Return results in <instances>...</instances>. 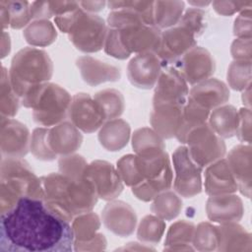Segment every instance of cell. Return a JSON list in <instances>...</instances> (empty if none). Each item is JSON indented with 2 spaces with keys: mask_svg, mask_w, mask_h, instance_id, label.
<instances>
[{
  "mask_svg": "<svg viewBox=\"0 0 252 252\" xmlns=\"http://www.w3.org/2000/svg\"><path fill=\"white\" fill-rule=\"evenodd\" d=\"M165 228L163 220L157 216H146L139 224L138 238L144 242L157 243L160 240Z\"/></svg>",
  "mask_w": 252,
  "mask_h": 252,
  "instance_id": "836d02e7",
  "label": "cell"
},
{
  "mask_svg": "<svg viewBox=\"0 0 252 252\" xmlns=\"http://www.w3.org/2000/svg\"><path fill=\"white\" fill-rule=\"evenodd\" d=\"M79 4L83 10L88 11V13H92V12H98L102 10L107 3L104 1H85V2H79Z\"/></svg>",
  "mask_w": 252,
  "mask_h": 252,
  "instance_id": "f6af8a7d",
  "label": "cell"
},
{
  "mask_svg": "<svg viewBox=\"0 0 252 252\" xmlns=\"http://www.w3.org/2000/svg\"><path fill=\"white\" fill-rule=\"evenodd\" d=\"M189 94L186 81L171 65L162 68L157 82L154 105L160 103L184 104Z\"/></svg>",
  "mask_w": 252,
  "mask_h": 252,
  "instance_id": "4fadbf2b",
  "label": "cell"
},
{
  "mask_svg": "<svg viewBox=\"0 0 252 252\" xmlns=\"http://www.w3.org/2000/svg\"><path fill=\"white\" fill-rule=\"evenodd\" d=\"M185 143L191 158L202 168L219 160L225 153L224 143L206 123L192 129Z\"/></svg>",
  "mask_w": 252,
  "mask_h": 252,
  "instance_id": "8992f818",
  "label": "cell"
},
{
  "mask_svg": "<svg viewBox=\"0 0 252 252\" xmlns=\"http://www.w3.org/2000/svg\"><path fill=\"white\" fill-rule=\"evenodd\" d=\"M130 137V126L122 119H112L105 123L98 134L101 146L110 152L120 151L124 148Z\"/></svg>",
  "mask_w": 252,
  "mask_h": 252,
  "instance_id": "603a6c76",
  "label": "cell"
},
{
  "mask_svg": "<svg viewBox=\"0 0 252 252\" xmlns=\"http://www.w3.org/2000/svg\"><path fill=\"white\" fill-rule=\"evenodd\" d=\"M251 61L235 60L227 70V81L235 91H243L250 86Z\"/></svg>",
  "mask_w": 252,
  "mask_h": 252,
  "instance_id": "d6a6232c",
  "label": "cell"
},
{
  "mask_svg": "<svg viewBox=\"0 0 252 252\" xmlns=\"http://www.w3.org/2000/svg\"><path fill=\"white\" fill-rule=\"evenodd\" d=\"M231 54L235 60L250 61L251 37H237L231 45Z\"/></svg>",
  "mask_w": 252,
  "mask_h": 252,
  "instance_id": "ee69618b",
  "label": "cell"
},
{
  "mask_svg": "<svg viewBox=\"0 0 252 252\" xmlns=\"http://www.w3.org/2000/svg\"><path fill=\"white\" fill-rule=\"evenodd\" d=\"M2 27L22 29L32 19L31 3L27 1H0Z\"/></svg>",
  "mask_w": 252,
  "mask_h": 252,
  "instance_id": "d4e9b609",
  "label": "cell"
},
{
  "mask_svg": "<svg viewBox=\"0 0 252 252\" xmlns=\"http://www.w3.org/2000/svg\"><path fill=\"white\" fill-rule=\"evenodd\" d=\"M84 176L94 185L97 197L103 200H112L123 190L118 171L107 161L95 160L88 164Z\"/></svg>",
  "mask_w": 252,
  "mask_h": 252,
  "instance_id": "30bf717a",
  "label": "cell"
},
{
  "mask_svg": "<svg viewBox=\"0 0 252 252\" xmlns=\"http://www.w3.org/2000/svg\"><path fill=\"white\" fill-rule=\"evenodd\" d=\"M40 180L45 203L69 221L75 216L88 213L96 204L95 189L85 176L72 178L51 173Z\"/></svg>",
  "mask_w": 252,
  "mask_h": 252,
  "instance_id": "7a4b0ae2",
  "label": "cell"
},
{
  "mask_svg": "<svg viewBox=\"0 0 252 252\" xmlns=\"http://www.w3.org/2000/svg\"><path fill=\"white\" fill-rule=\"evenodd\" d=\"M30 133L28 128L13 119H2L1 149L9 158H22L29 150Z\"/></svg>",
  "mask_w": 252,
  "mask_h": 252,
  "instance_id": "9a60e30c",
  "label": "cell"
},
{
  "mask_svg": "<svg viewBox=\"0 0 252 252\" xmlns=\"http://www.w3.org/2000/svg\"><path fill=\"white\" fill-rule=\"evenodd\" d=\"M71 100L70 94L60 86L44 83L32 89L23 97V104L33 108L36 123L51 126L68 116Z\"/></svg>",
  "mask_w": 252,
  "mask_h": 252,
  "instance_id": "5b68a950",
  "label": "cell"
},
{
  "mask_svg": "<svg viewBox=\"0 0 252 252\" xmlns=\"http://www.w3.org/2000/svg\"><path fill=\"white\" fill-rule=\"evenodd\" d=\"M132 146L137 155L156 150H164V145L156 131L149 128H141L135 131Z\"/></svg>",
  "mask_w": 252,
  "mask_h": 252,
  "instance_id": "1f68e13d",
  "label": "cell"
},
{
  "mask_svg": "<svg viewBox=\"0 0 252 252\" xmlns=\"http://www.w3.org/2000/svg\"><path fill=\"white\" fill-rule=\"evenodd\" d=\"M175 169V191L185 198H191L202 191L201 172L199 166L190 157L186 147H179L173 154Z\"/></svg>",
  "mask_w": 252,
  "mask_h": 252,
  "instance_id": "52a82bcc",
  "label": "cell"
},
{
  "mask_svg": "<svg viewBox=\"0 0 252 252\" xmlns=\"http://www.w3.org/2000/svg\"><path fill=\"white\" fill-rule=\"evenodd\" d=\"M101 218L104 225L121 237L133 233L137 222L135 211L122 201L108 203L102 210Z\"/></svg>",
  "mask_w": 252,
  "mask_h": 252,
  "instance_id": "5bb4252c",
  "label": "cell"
},
{
  "mask_svg": "<svg viewBox=\"0 0 252 252\" xmlns=\"http://www.w3.org/2000/svg\"><path fill=\"white\" fill-rule=\"evenodd\" d=\"M1 108L2 114L13 117L19 109V95L15 93L7 74L6 69L2 68V84H1Z\"/></svg>",
  "mask_w": 252,
  "mask_h": 252,
  "instance_id": "e575fe53",
  "label": "cell"
},
{
  "mask_svg": "<svg viewBox=\"0 0 252 252\" xmlns=\"http://www.w3.org/2000/svg\"><path fill=\"white\" fill-rule=\"evenodd\" d=\"M189 29L195 35H200L206 27V13L197 8H192L186 11L178 23Z\"/></svg>",
  "mask_w": 252,
  "mask_h": 252,
  "instance_id": "ab89813d",
  "label": "cell"
},
{
  "mask_svg": "<svg viewBox=\"0 0 252 252\" xmlns=\"http://www.w3.org/2000/svg\"><path fill=\"white\" fill-rule=\"evenodd\" d=\"M52 70V62L46 52L28 47L14 56L8 74L15 93L23 98L32 89L48 81Z\"/></svg>",
  "mask_w": 252,
  "mask_h": 252,
  "instance_id": "277c9868",
  "label": "cell"
},
{
  "mask_svg": "<svg viewBox=\"0 0 252 252\" xmlns=\"http://www.w3.org/2000/svg\"><path fill=\"white\" fill-rule=\"evenodd\" d=\"M195 231V226L192 222L179 220L172 224L168 230L164 245H186L190 244Z\"/></svg>",
  "mask_w": 252,
  "mask_h": 252,
  "instance_id": "74e56055",
  "label": "cell"
},
{
  "mask_svg": "<svg viewBox=\"0 0 252 252\" xmlns=\"http://www.w3.org/2000/svg\"><path fill=\"white\" fill-rule=\"evenodd\" d=\"M56 26L63 32L69 34L73 44L84 52L100 50L106 39V25L100 17L85 13L82 8L57 16Z\"/></svg>",
  "mask_w": 252,
  "mask_h": 252,
  "instance_id": "3957f363",
  "label": "cell"
},
{
  "mask_svg": "<svg viewBox=\"0 0 252 252\" xmlns=\"http://www.w3.org/2000/svg\"><path fill=\"white\" fill-rule=\"evenodd\" d=\"M80 7L79 2L68 1H53V2H32L31 3L32 18L37 20H46L52 16H60L65 13L74 11Z\"/></svg>",
  "mask_w": 252,
  "mask_h": 252,
  "instance_id": "f546056e",
  "label": "cell"
},
{
  "mask_svg": "<svg viewBox=\"0 0 252 252\" xmlns=\"http://www.w3.org/2000/svg\"><path fill=\"white\" fill-rule=\"evenodd\" d=\"M186 83L192 85L210 79L215 72V61L208 50L194 46L172 64Z\"/></svg>",
  "mask_w": 252,
  "mask_h": 252,
  "instance_id": "ba28073f",
  "label": "cell"
},
{
  "mask_svg": "<svg viewBox=\"0 0 252 252\" xmlns=\"http://www.w3.org/2000/svg\"><path fill=\"white\" fill-rule=\"evenodd\" d=\"M117 171L121 179L129 186L135 187L144 182L136 164V156L127 155L122 157L117 161Z\"/></svg>",
  "mask_w": 252,
  "mask_h": 252,
  "instance_id": "d590c367",
  "label": "cell"
},
{
  "mask_svg": "<svg viewBox=\"0 0 252 252\" xmlns=\"http://www.w3.org/2000/svg\"><path fill=\"white\" fill-rule=\"evenodd\" d=\"M47 129L36 128L31 138V151L38 159L51 160L56 157L49 151L46 141Z\"/></svg>",
  "mask_w": 252,
  "mask_h": 252,
  "instance_id": "f35d334b",
  "label": "cell"
},
{
  "mask_svg": "<svg viewBox=\"0 0 252 252\" xmlns=\"http://www.w3.org/2000/svg\"><path fill=\"white\" fill-rule=\"evenodd\" d=\"M188 97L202 107L211 110L229 99V91L224 83L213 78L193 86Z\"/></svg>",
  "mask_w": 252,
  "mask_h": 252,
  "instance_id": "d6986e66",
  "label": "cell"
},
{
  "mask_svg": "<svg viewBox=\"0 0 252 252\" xmlns=\"http://www.w3.org/2000/svg\"><path fill=\"white\" fill-rule=\"evenodd\" d=\"M195 34L186 27L178 24L177 27L161 32L160 42L156 53L162 63L172 64L180 56L194 47Z\"/></svg>",
  "mask_w": 252,
  "mask_h": 252,
  "instance_id": "8fae6325",
  "label": "cell"
},
{
  "mask_svg": "<svg viewBox=\"0 0 252 252\" xmlns=\"http://www.w3.org/2000/svg\"><path fill=\"white\" fill-rule=\"evenodd\" d=\"M211 4L215 11L222 16H231L252 6L251 1H214Z\"/></svg>",
  "mask_w": 252,
  "mask_h": 252,
  "instance_id": "60d3db41",
  "label": "cell"
},
{
  "mask_svg": "<svg viewBox=\"0 0 252 252\" xmlns=\"http://www.w3.org/2000/svg\"><path fill=\"white\" fill-rule=\"evenodd\" d=\"M68 116L71 123L86 133H93L106 120L100 105L89 94H77L72 97Z\"/></svg>",
  "mask_w": 252,
  "mask_h": 252,
  "instance_id": "9c48e42d",
  "label": "cell"
},
{
  "mask_svg": "<svg viewBox=\"0 0 252 252\" xmlns=\"http://www.w3.org/2000/svg\"><path fill=\"white\" fill-rule=\"evenodd\" d=\"M194 232V244L199 250L215 249V245L219 244L218 227L209 222L200 223Z\"/></svg>",
  "mask_w": 252,
  "mask_h": 252,
  "instance_id": "8d00e7d4",
  "label": "cell"
},
{
  "mask_svg": "<svg viewBox=\"0 0 252 252\" xmlns=\"http://www.w3.org/2000/svg\"><path fill=\"white\" fill-rule=\"evenodd\" d=\"M24 36L32 45L46 46L51 44L57 36L54 26L47 20H36L29 24L24 31Z\"/></svg>",
  "mask_w": 252,
  "mask_h": 252,
  "instance_id": "83f0119b",
  "label": "cell"
},
{
  "mask_svg": "<svg viewBox=\"0 0 252 252\" xmlns=\"http://www.w3.org/2000/svg\"><path fill=\"white\" fill-rule=\"evenodd\" d=\"M206 210L211 220L222 224L238 221L243 215L241 199L231 194L211 196L207 202Z\"/></svg>",
  "mask_w": 252,
  "mask_h": 252,
  "instance_id": "e0dca14e",
  "label": "cell"
},
{
  "mask_svg": "<svg viewBox=\"0 0 252 252\" xmlns=\"http://www.w3.org/2000/svg\"><path fill=\"white\" fill-rule=\"evenodd\" d=\"M184 104L160 103L154 105L151 123L158 135L166 139L176 135L180 126Z\"/></svg>",
  "mask_w": 252,
  "mask_h": 252,
  "instance_id": "ffe728a7",
  "label": "cell"
},
{
  "mask_svg": "<svg viewBox=\"0 0 252 252\" xmlns=\"http://www.w3.org/2000/svg\"><path fill=\"white\" fill-rule=\"evenodd\" d=\"M205 189L210 196L231 194L237 191L236 180L226 159H219L211 163L205 173Z\"/></svg>",
  "mask_w": 252,
  "mask_h": 252,
  "instance_id": "ac0fdd59",
  "label": "cell"
},
{
  "mask_svg": "<svg viewBox=\"0 0 252 252\" xmlns=\"http://www.w3.org/2000/svg\"><path fill=\"white\" fill-rule=\"evenodd\" d=\"M46 141L49 151L55 157L57 155L67 156L80 148L83 137L73 123L61 122L47 129Z\"/></svg>",
  "mask_w": 252,
  "mask_h": 252,
  "instance_id": "2e32d148",
  "label": "cell"
},
{
  "mask_svg": "<svg viewBox=\"0 0 252 252\" xmlns=\"http://www.w3.org/2000/svg\"><path fill=\"white\" fill-rule=\"evenodd\" d=\"M100 223L98 217L94 213H84L79 215L73 221L72 229L74 232V238L77 239V243L80 244H93L100 234H95Z\"/></svg>",
  "mask_w": 252,
  "mask_h": 252,
  "instance_id": "4316f807",
  "label": "cell"
},
{
  "mask_svg": "<svg viewBox=\"0 0 252 252\" xmlns=\"http://www.w3.org/2000/svg\"><path fill=\"white\" fill-rule=\"evenodd\" d=\"M183 10L184 2L182 1H156L154 4L155 27L159 30L178 24Z\"/></svg>",
  "mask_w": 252,
  "mask_h": 252,
  "instance_id": "484cf974",
  "label": "cell"
},
{
  "mask_svg": "<svg viewBox=\"0 0 252 252\" xmlns=\"http://www.w3.org/2000/svg\"><path fill=\"white\" fill-rule=\"evenodd\" d=\"M152 212L161 220H172L178 216L182 209L181 199L172 191L159 193L152 205Z\"/></svg>",
  "mask_w": 252,
  "mask_h": 252,
  "instance_id": "f1b7e54d",
  "label": "cell"
},
{
  "mask_svg": "<svg viewBox=\"0 0 252 252\" xmlns=\"http://www.w3.org/2000/svg\"><path fill=\"white\" fill-rule=\"evenodd\" d=\"M77 66L84 81L91 86H96L108 81H117L120 78L119 68L91 56L78 58Z\"/></svg>",
  "mask_w": 252,
  "mask_h": 252,
  "instance_id": "7402d4cb",
  "label": "cell"
},
{
  "mask_svg": "<svg viewBox=\"0 0 252 252\" xmlns=\"http://www.w3.org/2000/svg\"><path fill=\"white\" fill-rule=\"evenodd\" d=\"M233 31L237 37H251V7L240 12L234 21Z\"/></svg>",
  "mask_w": 252,
  "mask_h": 252,
  "instance_id": "7bdbcfd3",
  "label": "cell"
},
{
  "mask_svg": "<svg viewBox=\"0 0 252 252\" xmlns=\"http://www.w3.org/2000/svg\"><path fill=\"white\" fill-rule=\"evenodd\" d=\"M74 232L64 217L43 199L25 196L1 214L0 251H72Z\"/></svg>",
  "mask_w": 252,
  "mask_h": 252,
  "instance_id": "6da1fadb",
  "label": "cell"
},
{
  "mask_svg": "<svg viewBox=\"0 0 252 252\" xmlns=\"http://www.w3.org/2000/svg\"><path fill=\"white\" fill-rule=\"evenodd\" d=\"M164 65L156 52L139 53L128 64L127 76L131 84L140 89L153 88Z\"/></svg>",
  "mask_w": 252,
  "mask_h": 252,
  "instance_id": "7c38bea8",
  "label": "cell"
},
{
  "mask_svg": "<svg viewBox=\"0 0 252 252\" xmlns=\"http://www.w3.org/2000/svg\"><path fill=\"white\" fill-rule=\"evenodd\" d=\"M251 112L249 108H241L238 112L236 133L241 142L250 143L251 141Z\"/></svg>",
  "mask_w": 252,
  "mask_h": 252,
  "instance_id": "b9f144b4",
  "label": "cell"
},
{
  "mask_svg": "<svg viewBox=\"0 0 252 252\" xmlns=\"http://www.w3.org/2000/svg\"><path fill=\"white\" fill-rule=\"evenodd\" d=\"M238 112L232 105H220L210 115V127L220 138H230L236 133Z\"/></svg>",
  "mask_w": 252,
  "mask_h": 252,
  "instance_id": "cb8c5ba5",
  "label": "cell"
},
{
  "mask_svg": "<svg viewBox=\"0 0 252 252\" xmlns=\"http://www.w3.org/2000/svg\"><path fill=\"white\" fill-rule=\"evenodd\" d=\"M251 148L239 145L228 154L227 163L236 180L238 189L247 198L251 190Z\"/></svg>",
  "mask_w": 252,
  "mask_h": 252,
  "instance_id": "44dd1931",
  "label": "cell"
},
{
  "mask_svg": "<svg viewBox=\"0 0 252 252\" xmlns=\"http://www.w3.org/2000/svg\"><path fill=\"white\" fill-rule=\"evenodd\" d=\"M94 98L102 108L106 120L116 119L124 110L123 95L114 89L100 91L94 94Z\"/></svg>",
  "mask_w": 252,
  "mask_h": 252,
  "instance_id": "4dcf8cb0",
  "label": "cell"
}]
</instances>
